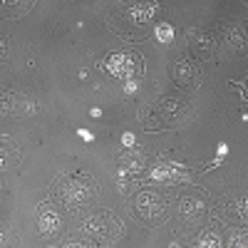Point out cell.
<instances>
[{
	"label": "cell",
	"mask_w": 248,
	"mask_h": 248,
	"mask_svg": "<svg viewBox=\"0 0 248 248\" xmlns=\"http://www.w3.org/2000/svg\"><path fill=\"white\" fill-rule=\"evenodd\" d=\"M37 229L45 236H55L60 231V214L55 211V206L50 201H43L37 209Z\"/></svg>",
	"instance_id": "9c48e42d"
},
{
	"label": "cell",
	"mask_w": 248,
	"mask_h": 248,
	"mask_svg": "<svg viewBox=\"0 0 248 248\" xmlns=\"http://www.w3.org/2000/svg\"><path fill=\"white\" fill-rule=\"evenodd\" d=\"M156 40L164 45H171L174 43V28L169 23H159L156 25Z\"/></svg>",
	"instance_id": "e0dca14e"
},
{
	"label": "cell",
	"mask_w": 248,
	"mask_h": 248,
	"mask_svg": "<svg viewBox=\"0 0 248 248\" xmlns=\"http://www.w3.org/2000/svg\"><path fill=\"white\" fill-rule=\"evenodd\" d=\"M122 144H124V147H127V149H129L132 144H134V134H129V132H127V134L122 137Z\"/></svg>",
	"instance_id": "44dd1931"
},
{
	"label": "cell",
	"mask_w": 248,
	"mask_h": 248,
	"mask_svg": "<svg viewBox=\"0 0 248 248\" xmlns=\"http://www.w3.org/2000/svg\"><path fill=\"white\" fill-rule=\"evenodd\" d=\"M124 90H127V92L132 94V92L137 90V82H134V79H132V82H127V85H124Z\"/></svg>",
	"instance_id": "603a6c76"
},
{
	"label": "cell",
	"mask_w": 248,
	"mask_h": 248,
	"mask_svg": "<svg viewBox=\"0 0 248 248\" xmlns=\"http://www.w3.org/2000/svg\"><path fill=\"white\" fill-rule=\"evenodd\" d=\"M246 241H248V238H246V231H243V229H233V231L229 233V243H226V246H238V248H241V246H246Z\"/></svg>",
	"instance_id": "d6986e66"
},
{
	"label": "cell",
	"mask_w": 248,
	"mask_h": 248,
	"mask_svg": "<svg viewBox=\"0 0 248 248\" xmlns=\"http://www.w3.org/2000/svg\"><path fill=\"white\" fill-rule=\"evenodd\" d=\"M149 176L154 181H164V184H181V181H186V169L176 161H159Z\"/></svg>",
	"instance_id": "ba28073f"
},
{
	"label": "cell",
	"mask_w": 248,
	"mask_h": 248,
	"mask_svg": "<svg viewBox=\"0 0 248 248\" xmlns=\"http://www.w3.org/2000/svg\"><path fill=\"white\" fill-rule=\"evenodd\" d=\"M144 169H147V154L139 152V149H124L119 154V171L127 174V176H141Z\"/></svg>",
	"instance_id": "8992f818"
},
{
	"label": "cell",
	"mask_w": 248,
	"mask_h": 248,
	"mask_svg": "<svg viewBox=\"0 0 248 248\" xmlns=\"http://www.w3.org/2000/svg\"><path fill=\"white\" fill-rule=\"evenodd\" d=\"M184 109H186V102H184L181 97H176V94L161 97V99L156 102V112H159L161 119H176Z\"/></svg>",
	"instance_id": "7c38bea8"
},
{
	"label": "cell",
	"mask_w": 248,
	"mask_h": 248,
	"mask_svg": "<svg viewBox=\"0 0 248 248\" xmlns=\"http://www.w3.org/2000/svg\"><path fill=\"white\" fill-rule=\"evenodd\" d=\"M226 154H229V147H226V144H218V154H216V159L211 161V169H214V167H218L221 159H223Z\"/></svg>",
	"instance_id": "ffe728a7"
},
{
	"label": "cell",
	"mask_w": 248,
	"mask_h": 248,
	"mask_svg": "<svg viewBox=\"0 0 248 248\" xmlns=\"http://www.w3.org/2000/svg\"><path fill=\"white\" fill-rule=\"evenodd\" d=\"M223 40L231 50L243 52L246 50V30H243V25H229L223 30Z\"/></svg>",
	"instance_id": "4fadbf2b"
},
{
	"label": "cell",
	"mask_w": 248,
	"mask_h": 248,
	"mask_svg": "<svg viewBox=\"0 0 248 248\" xmlns=\"http://www.w3.org/2000/svg\"><path fill=\"white\" fill-rule=\"evenodd\" d=\"M189 47H191V55L196 60H211L214 57V50H216V43L209 32L203 30H191L189 32Z\"/></svg>",
	"instance_id": "52a82bcc"
},
{
	"label": "cell",
	"mask_w": 248,
	"mask_h": 248,
	"mask_svg": "<svg viewBox=\"0 0 248 248\" xmlns=\"http://www.w3.org/2000/svg\"><path fill=\"white\" fill-rule=\"evenodd\" d=\"M124 17L132 23V28H147L152 25L154 20L159 17V3H132L129 8H124L122 10Z\"/></svg>",
	"instance_id": "277c9868"
},
{
	"label": "cell",
	"mask_w": 248,
	"mask_h": 248,
	"mask_svg": "<svg viewBox=\"0 0 248 248\" xmlns=\"http://www.w3.org/2000/svg\"><path fill=\"white\" fill-rule=\"evenodd\" d=\"M134 211H137L139 221L149 223V226H156V223H161L164 218H167V201L154 191H141L134 199Z\"/></svg>",
	"instance_id": "3957f363"
},
{
	"label": "cell",
	"mask_w": 248,
	"mask_h": 248,
	"mask_svg": "<svg viewBox=\"0 0 248 248\" xmlns=\"http://www.w3.org/2000/svg\"><path fill=\"white\" fill-rule=\"evenodd\" d=\"M57 196H60L62 206H65L67 211H77L85 203L92 201V196H94V179L90 174H79V171L62 176L60 184H57Z\"/></svg>",
	"instance_id": "6da1fadb"
},
{
	"label": "cell",
	"mask_w": 248,
	"mask_h": 248,
	"mask_svg": "<svg viewBox=\"0 0 248 248\" xmlns=\"http://www.w3.org/2000/svg\"><path fill=\"white\" fill-rule=\"evenodd\" d=\"M229 211L233 214V218H236V221L246 223V216H248V203H246V196H243V199L231 201V203H229Z\"/></svg>",
	"instance_id": "2e32d148"
},
{
	"label": "cell",
	"mask_w": 248,
	"mask_h": 248,
	"mask_svg": "<svg viewBox=\"0 0 248 248\" xmlns=\"http://www.w3.org/2000/svg\"><path fill=\"white\" fill-rule=\"evenodd\" d=\"M174 79L176 85L181 87H194L199 82V67L194 60H186V57H179L176 65H174Z\"/></svg>",
	"instance_id": "30bf717a"
},
{
	"label": "cell",
	"mask_w": 248,
	"mask_h": 248,
	"mask_svg": "<svg viewBox=\"0 0 248 248\" xmlns=\"http://www.w3.org/2000/svg\"><path fill=\"white\" fill-rule=\"evenodd\" d=\"M85 231L94 238V241H102V238H112L117 236V218L109 216V214H92L87 221H85Z\"/></svg>",
	"instance_id": "5b68a950"
},
{
	"label": "cell",
	"mask_w": 248,
	"mask_h": 248,
	"mask_svg": "<svg viewBox=\"0 0 248 248\" xmlns=\"http://www.w3.org/2000/svg\"><path fill=\"white\" fill-rule=\"evenodd\" d=\"M0 156H3V171L17 164V152H15V144H13L10 139H5V137H3V154H0Z\"/></svg>",
	"instance_id": "9a60e30c"
},
{
	"label": "cell",
	"mask_w": 248,
	"mask_h": 248,
	"mask_svg": "<svg viewBox=\"0 0 248 248\" xmlns=\"http://www.w3.org/2000/svg\"><path fill=\"white\" fill-rule=\"evenodd\" d=\"M199 246H203V248H218V246H223V233H221L218 226H209V229H203L201 236H199Z\"/></svg>",
	"instance_id": "5bb4252c"
},
{
	"label": "cell",
	"mask_w": 248,
	"mask_h": 248,
	"mask_svg": "<svg viewBox=\"0 0 248 248\" xmlns=\"http://www.w3.org/2000/svg\"><path fill=\"white\" fill-rule=\"evenodd\" d=\"M203 211H206L203 196H199V194H186V196L179 199V216H181V218L194 221V218H199Z\"/></svg>",
	"instance_id": "8fae6325"
},
{
	"label": "cell",
	"mask_w": 248,
	"mask_h": 248,
	"mask_svg": "<svg viewBox=\"0 0 248 248\" xmlns=\"http://www.w3.org/2000/svg\"><path fill=\"white\" fill-rule=\"evenodd\" d=\"M99 67L102 70L107 67L109 75L117 77V79L132 82V79L144 75V60H141V55H137L132 50H124V52H117V55L107 57L105 62H99Z\"/></svg>",
	"instance_id": "7a4b0ae2"
},
{
	"label": "cell",
	"mask_w": 248,
	"mask_h": 248,
	"mask_svg": "<svg viewBox=\"0 0 248 248\" xmlns=\"http://www.w3.org/2000/svg\"><path fill=\"white\" fill-rule=\"evenodd\" d=\"M30 5H32V3H5L3 15L15 17V15H20V13H28V10H30Z\"/></svg>",
	"instance_id": "ac0fdd59"
},
{
	"label": "cell",
	"mask_w": 248,
	"mask_h": 248,
	"mask_svg": "<svg viewBox=\"0 0 248 248\" xmlns=\"http://www.w3.org/2000/svg\"><path fill=\"white\" fill-rule=\"evenodd\" d=\"M79 137L82 139H87V141H92L94 137H92V132H87V129H79Z\"/></svg>",
	"instance_id": "7402d4cb"
}]
</instances>
